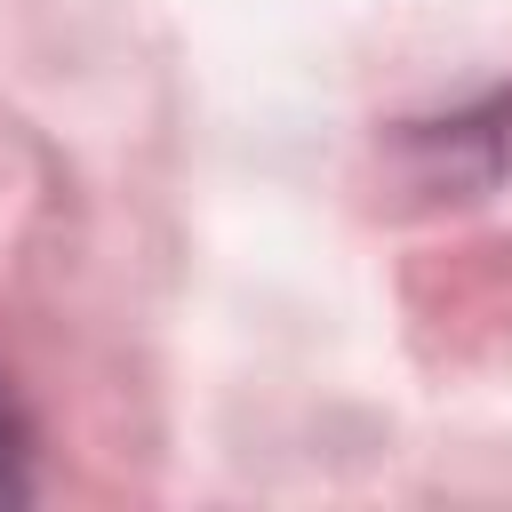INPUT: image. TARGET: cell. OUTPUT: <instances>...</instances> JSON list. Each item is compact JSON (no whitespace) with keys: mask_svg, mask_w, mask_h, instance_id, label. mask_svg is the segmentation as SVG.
Masks as SVG:
<instances>
[{"mask_svg":"<svg viewBox=\"0 0 512 512\" xmlns=\"http://www.w3.org/2000/svg\"><path fill=\"white\" fill-rule=\"evenodd\" d=\"M24 424H16V408H8V392H0V504H24Z\"/></svg>","mask_w":512,"mask_h":512,"instance_id":"1","label":"cell"}]
</instances>
